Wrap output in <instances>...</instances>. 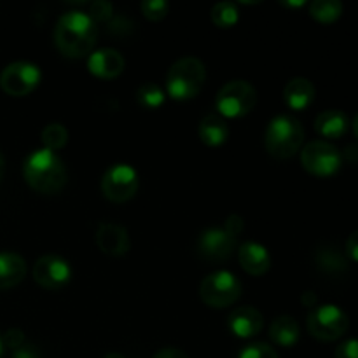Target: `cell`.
Here are the masks:
<instances>
[{
    "label": "cell",
    "instance_id": "obj_1",
    "mask_svg": "<svg viewBox=\"0 0 358 358\" xmlns=\"http://www.w3.org/2000/svg\"><path fill=\"white\" fill-rule=\"evenodd\" d=\"M98 28L90 14L69 10L58 20L55 28V44L66 58H83L96 44Z\"/></svg>",
    "mask_w": 358,
    "mask_h": 358
},
{
    "label": "cell",
    "instance_id": "obj_2",
    "mask_svg": "<svg viewBox=\"0 0 358 358\" xmlns=\"http://www.w3.org/2000/svg\"><path fill=\"white\" fill-rule=\"evenodd\" d=\"M23 177L34 191L56 194L65 187L69 175L58 154L49 149H37L24 159Z\"/></svg>",
    "mask_w": 358,
    "mask_h": 358
},
{
    "label": "cell",
    "instance_id": "obj_3",
    "mask_svg": "<svg viewBox=\"0 0 358 358\" xmlns=\"http://www.w3.org/2000/svg\"><path fill=\"white\" fill-rule=\"evenodd\" d=\"M304 143V128L297 117L280 114L269 121L264 135L266 150L276 159H289Z\"/></svg>",
    "mask_w": 358,
    "mask_h": 358
},
{
    "label": "cell",
    "instance_id": "obj_4",
    "mask_svg": "<svg viewBox=\"0 0 358 358\" xmlns=\"http://www.w3.org/2000/svg\"><path fill=\"white\" fill-rule=\"evenodd\" d=\"M206 80V69L196 56H184L170 66L166 76V93L173 100L185 101L198 96Z\"/></svg>",
    "mask_w": 358,
    "mask_h": 358
},
{
    "label": "cell",
    "instance_id": "obj_5",
    "mask_svg": "<svg viewBox=\"0 0 358 358\" xmlns=\"http://www.w3.org/2000/svg\"><path fill=\"white\" fill-rule=\"evenodd\" d=\"M257 103V91L248 80H229L219 90L215 98L217 114L224 119H238L250 114Z\"/></svg>",
    "mask_w": 358,
    "mask_h": 358
},
{
    "label": "cell",
    "instance_id": "obj_6",
    "mask_svg": "<svg viewBox=\"0 0 358 358\" xmlns=\"http://www.w3.org/2000/svg\"><path fill=\"white\" fill-rule=\"evenodd\" d=\"M306 327L315 339L331 343L346 334L350 327V318L336 304H320L310 311Z\"/></svg>",
    "mask_w": 358,
    "mask_h": 358
},
{
    "label": "cell",
    "instance_id": "obj_7",
    "mask_svg": "<svg viewBox=\"0 0 358 358\" xmlns=\"http://www.w3.org/2000/svg\"><path fill=\"white\" fill-rule=\"evenodd\" d=\"M241 282L229 271H215L205 276L199 285V296L206 306L213 310L227 308L241 297Z\"/></svg>",
    "mask_w": 358,
    "mask_h": 358
},
{
    "label": "cell",
    "instance_id": "obj_8",
    "mask_svg": "<svg viewBox=\"0 0 358 358\" xmlns=\"http://www.w3.org/2000/svg\"><path fill=\"white\" fill-rule=\"evenodd\" d=\"M301 163L308 173L317 177H331L341 168L343 156L332 143L325 140H315L304 145L301 152Z\"/></svg>",
    "mask_w": 358,
    "mask_h": 358
},
{
    "label": "cell",
    "instance_id": "obj_9",
    "mask_svg": "<svg viewBox=\"0 0 358 358\" xmlns=\"http://www.w3.org/2000/svg\"><path fill=\"white\" fill-rule=\"evenodd\" d=\"M138 191V173L124 163L112 164L101 177V192L112 203H126Z\"/></svg>",
    "mask_w": 358,
    "mask_h": 358
},
{
    "label": "cell",
    "instance_id": "obj_10",
    "mask_svg": "<svg viewBox=\"0 0 358 358\" xmlns=\"http://www.w3.org/2000/svg\"><path fill=\"white\" fill-rule=\"evenodd\" d=\"M41 69L30 62H14L0 73V87L10 96L30 94L41 84Z\"/></svg>",
    "mask_w": 358,
    "mask_h": 358
},
{
    "label": "cell",
    "instance_id": "obj_11",
    "mask_svg": "<svg viewBox=\"0 0 358 358\" xmlns=\"http://www.w3.org/2000/svg\"><path fill=\"white\" fill-rule=\"evenodd\" d=\"M34 280L45 290H59L69 285L72 278V268L69 261L56 254L42 255L34 266Z\"/></svg>",
    "mask_w": 358,
    "mask_h": 358
},
{
    "label": "cell",
    "instance_id": "obj_12",
    "mask_svg": "<svg viewBox=\"0 0 358 358\" xmlns=\"http://www.w3.org/2000/svg\"><path fill=\"white\" fill-rule=\"evenodd\" d=\"M236 248V238L224 227H208L198 238V254L212 262L226 261Z\"/></svg>",
    "mask_w": 358,
    "mask_h": 358
},
{
    "label": "cell",
    "instance_id": "obj_13",
    "mask_svg": "<svg viewBox=\"0 0 358 358\" xmlns=\"http://www.w3.org/2000/svg\"><path fill=\"white\" fill-rule=\"evenodd\" d=\"M94 241H96L98 248L110 257H122L128 254L129 247H131L126 227L114 222H101L96 227Z\"/></svg>",
    "mask_w": 358,
    "mask_h": 358
},
{
    "label": "cell",
    "instance_id": "obj_14",
    "mask_svg": "<svg viewBox=\"0 0 358 358\" xmlns=\"http://www.w3.org/2000/svg\"><path fill=\"white\" fill-rule=\"evenodd\" d=\"M124 65V56L117 49L112 48L96 49V51L91 52L90 59H87L90 72L100 79H115L122 73Z\"/></svg>",
    "mask_w": 358,
    "mask_h": 358
},
{
    "label": "cell",
    "instance_id": "obj_15",
    "mask_svg": "<svg viewBox=\"0 0 358 358\" xmlns=\"http://www.w3.org/2000/svg\"><path fill=\"white\" fill-rule=\"evenodd\" d=\"M229 331L241 339H248L257 336L264 325V317L261 311L254 306H240L231 311L227 318Z\"/></svg>",
    "mask_w": 358,
    "mask_h": 358
},
{
    "label": "cell",
    "instance_id": "obj_16",
    "mask_svg": "<svg viewBox=\"0 0 358 358\" xmlns=\"http://www.w3.org/2000/svg\"><path fill=\"white\" fill-rule=\"evenodd\" d=\"M238 261L243 271L252 276H262L271 268V255L268 248L255 241H247L238 248Z\"/></svg>",
    "mask_w": 358,
    "mask_h": 358
},
{
    "label": "cell",
    "instance_id": "obj_17",
    "mask_svg": "<svg viewBox=\"0 0 358 358\" xmlns=\"http://www.w3.org/2000/svg\"><path fill=\"white\" fill-rule=\"evenodd\" d=\"M27 276V261L16 252H0V290L20 285Z\"/></svg>",
    "mask_w": 358,
    "mask_h": 358
},
{
    "label": "cell",
    "instance_id": "obj_18",
    "mask_svg": "<svg viewBox=\"0 0 358 358\" xmlns=\"http://www.w3.org/2000/svg\"><path fill=\"white\" fill-rule=\"evenodd\" d=\"M315 94H317L315 84L304 77H294L287 83L285 90H283L285 103L292 110H304V108L310 107L315 100Z\"/></svg>",
    "mask_w": 358,
    "mask_h": 358
},
{
    "label": "cell",
    "instance_id": "obj_19",
    "mask_svg": "<svg viewBox=\"0 0 358 358\" xmlns=\"http://www.w3.org/2000/svg\"><path fill=\"white\" fill-rule=\"evenodd\" d=\"M348 128L350 119L343 110H324L315 119V129H317V133L329 140L345 136Z\"/></svg>",
    "mask_w": 358,
    "mask_h": 358
},
{
    "label": "cell",
    "instance_id": "obj_20",
    "mask_svg": "<svg viewBox=\"0 0 358 358\" xmlns=\"http://www.w3.org/2000/svg\"><path fill=\"white\" fill-rule=\"evenodd\" d=\"M199 138L205 145L219 147L229 138V126L219 114H208L199 122Z\"/></svg>",
    "mask_w": 358,
    "mask_h": 358
},
{
    "label": "cell",
    "instance_id": "obj_21",
    "mask_svg": "<svg viewBox=\"0 0 358 358\" xmlns=\"http://www.w3.org/2000/svg\"><path fill=\"white\" fill-rule=\"evenodd\" d=\"M299 324L296 322V318L289 317V315H282V317L275 318L269 327V338L271 341H275L280 346H294L299 339Z\"/></svg>",
    "mask_w": 358,
    "mask_h": 358
},
{
    "label": "cell",
    "instance_id": "obj_22",
    "mask_svg": "<svg viewBox=\"0 0 358 358\" xmlns=\"http://www.w3.org/2000/svg\"><path fill=\"white\" fill-rule=\"evenodd\" d=\"M310 14L320 23H334L341 17L343 3L339 0H315L310 6Z\"/></svg>",
    "mask_w": 358,
    "mask_h": 358
},
{
    "label": "cell",
    "instance_id": "obj_23",
    "mask_svg": "<svg viewBox=\"0 0 358 358\" xmlns=\"http://www.w3.org/2000/svg\"><path fill=\"white\" fill-rule=\"evenodd\" d=\"M213 24L219 28H233L238 23V17H240V10L234 2H219L212 7V13H210Z\"/></svg>",
    "mask_w": 358,
    "mask_h": 358
},
{
    "label": "cell",
    "instance_id": "obj_24",
    "mask_svg": "<svg viewBox=\"0 0 358 358\" xmlns=\"http://www.w3.org/2000/svg\"><path fill=\"white\" fill-rule=\"evenodd\" d=\"M135 98L143 108H157L164 103V90L156 83H143L136 90Z\"/></svg>",
    "mask_w": 358,
    "mask_h": 358
},
{
    "label": "cell",
    "instance_id": "obj_25",
    "mask_svg": "<svg viewBox=\"0 0 358 358\" xmlns=\"http://www.w3.org/2000/svg\"><path fill=\"white\" fill-rule=\"evenodd\" d=\"M41 138L42 143H44V149H49L55 152V150L63 149L66 145V142H69V131L59 122H51V124H48L42 129Z\"/></svg>",
    "mask_w": 358,
    "mask_h": 358
},
{
    "label": "cell",
    "instance_id": "obj_26",
    "mask_svg": "<svg viewBox=\"0 0 358 358\" xmlns=\"http://www.w3.org/2000/svg\"><path fill=\"white\" fill-rule=\"evenodd\" d=\"M317 264L327 273H341L346 269V259L336 248L325 247L317 254Z\"/></svg>",
    "mask_w": 358,
    "mask_h": 358
},
{
    "label": "cell",
    "instance_id": "obj_27",
    "mask_svg": "<svg viewBox=\"0 0 358 358\" xmlns=\"http://www.w3.org/2000/svg\"><path fill=\"white\" fill-rule=\"evenodd\" d=\"M142 14L150 21H161L166 17L168 10H170V3L164 0H145L142 2Z\"/></svg>",
    "mask_w": 358,
    "mask_h": 358
},
{
    "label": "cell",
    "instance_id": "obj_28",
    "mask_svg": "<svg viewBox=\"0 0 358 358\" xmlns=\"http://www.w3.org/2000/svg\"><path fill=\"white\" fill-rule=\"evenodd\" d=\"M238 358H278V353L268 343H252L241 350Z\"/></svg>",
    "mask_w": 358,
    "mask_h": 358
},
{
    "label": "cell",
    "instance_id": "obj_29",
    "mask_svg": "<svg viewBox=\"0 0 358 358\" xmlns=\"http://www.w3.org/2000/svg\"><path fill=\"white\" fill-rule=\"evenodd\" d=\"M112 10H114L112 3L100 0V2H94L93 6H91L90 17L94 21V23H96V21H107L108 17L112 16Z\"/></svg>",
    "mask_w": 358,
    "mask_h": 358
},
{
    "label": "cell",
    "instance_id": "obj_30",
    "mask_svg": "<svg viewBox=\"0 0 358 358\" xmlns=\"http://www.w3.org/2000/svg\"><path fill=\"white\" fill-rule=\"evenodd\" d=\"M2 339H3V346H6L7 350H13V352L16 348H20L23 343H27L24 334L20 331V329H9V331L2 336Z\"/></svg>",
    "mask_w": 358,
    "mask_h": 358
},
{
    "label": "cell",
    "instance_id": "obj_31",
    "mask_svg": "<svg viewBox=\"0 0 358 358\" xmlns=\"http://www.w3.org/2000/svg\"><path fill=\"white\" fill-rule=\"evenodd\" d=\"M336 358H358V339H348L336 348Z\"/></svg>",
    "mask_w": 358,
    "mask_h": 358
},
{
    "label": "cell",
    "instance_id": "obj_32",
    "mask_svg": "<svg viewBox=\"0 0 358 358\" xmlns=\"http://www.w3.org/2000/svg\"><path fill=\"white\" fill-rule=\"evenodd\" d=\"M224 229H226L229 234H233L234 238H238L241 231H243V219L238 215L227 217L226 224H224Z\"/></svg>",
    "mask_w": 358,
    "mask_h": 358
},
{
    "label": "cell",
    "instance_id": "obj_33",
    "mask_svg": "<svg viewBox=\"0 0 358 358\" xmlns=\"http://www.w3.org/2000/svg\"><path fill=\"white\" fill-rule=\"evenodd\" d=\"M13 358H41L38 355V350L35 348L30 343H23L20 348H16L13 352Z\"/></svg>",
    "mask_w": 358,
    "mask_h": 358
},
{
    "label": "cell",
    "instance_id": "obj_34",
    "mask_svg": "<svg viewBox=\"0 0 358 358\" xmlns=\"http://www.w3.org/2000/svg\"><path fill=\"white\" fill-rule=\"evenodd\" d=\"M346 255L352 261L358 262V229L353 231L348 236V240H346Z\"/></svg>",
    "mask_w": 358,
    "mask_h": 358
},
{
    "label": "cell",
    "instance_id": "obj_35",
    "mask_svg": "<svg viewBox=\"0 0 358 358\" xmlns=\"http://www.w3.org/2000/svg\"><path fill=\"white\" fill-rule=\"evenodd\" d=\"M152 358H189V355L178 348H163L156 352V355Z\"/></svg>",
    "mask_w": 358,
    "mask_h": 358
},
{
    "label": "cell",
    "instance_id": "obj_36",
    "mask_svg": "<svg viewBox=\"0 0 358 358\" xmlns=\"http://www.w3.org/2000/svg\"><path fill=\"white\" fill-rule=\"evenodd\" d=\"M303 303L306 304V306L315 308V306H317V297H315L313 292H304L303 294Z\"/></svg>",
    "mask_w": 358,
    "mask_h": 358
},
{
    "label": "cell",
    "instance_id": "obj_37",
    "mask_svg": "<svg viewBox=\"0 0 358 358\" xmlns=\"http://www.w3.org/2000/svg\"><path fill=\"white\" fill-rule=\"evenodd\" d=\"M3 170H6V159H3V154L2 150H0V180H2L3 177Z\"/></svg>",
    "mask_w": 358,
    "mask_h": 358
},
{
    "label": "cell",
    "instance_id": "obj_38",
    "mask_svg": "<svg viewBox=\"0 0 358 358\" xmlns=\"http://www.w3.org/2000/svg\"><path fill=\"white\" fill-rule=\"evenodd\" d=\"M353 133H355V136L358 138V114L355 115V119H353Z\"/></svg>",
    "mask_w": 358,
    "mask_h": 358
},
{
    "label": "cell",
    "instance_id": "obj_39",
    "mask_svg": "<svg viewBox=\"0 0 358 358\" xmlns=\"http://www.w3.org/2000/svg\"><path fill=\"white\" fill-rule=\"evenodd\" d=\"M283 6H289V7H299V6H304V2H285Z\"/></svg>",
    "mask_w": 358,
    "mask_h": 358
},
{
    "label": "cell",
    "instance_id": "obj_40",
    "mask_svg": "<svg viewBox=\"0 0 358 358\" xmlns=\"http://www.w3.org/2000/svg\"><path fill=\"white\" fill-rule=\"evenodd\" d=\"M105 358H124L121 355V353H115V352H112V353H108V355H105Z\"/></svg>",
    "mask_w": 358,
    "mask_h": 358
},
{
    "label": "cell",
    "instance_id": "obj_41",
    "mask_svg": "<svg viewBox=\"0 0 358 358\" xmlns=\"http://www.w3.org/2000/svg\"><path fill=\"white\" fill-rule=\"evenodd\" d=\"M3 350H6V346H3V339H2V334H0V358L3 355Z\"/></svg>",
    "mask_w": 358,
    "mask_h": 358
}]
</instances>
